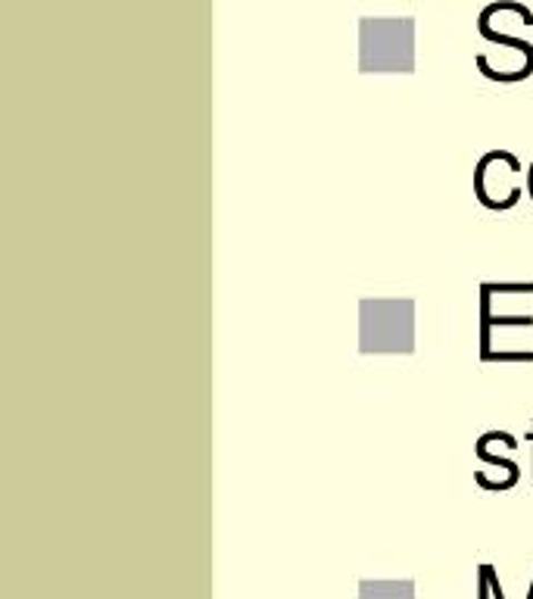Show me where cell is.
<instances>
[{
  "mask_svg": "<svg viewBox=\"0 0 533 599\" xmlns=\"http://www.w3.org/2000/svg\"><path fill=\"white\" fill-rule=\"evenodd\" d=\"M533 318L531 316H500L493 318V313H490V291L486 287H481V356L484 353H490V328L493 325H500V328H527Z\"/></svg>",
  "mask_w": 533,
  "mask_h": 599,
  "instance_id": "obj_1",
  "label": "cell"
},
{
  "mask_svg": "<svg viewBox=\"0 0 533 599\" xmlns=\"http://www.w3.org/2000/svg\"><path fill=\"white\" fill-rule=\"evenodd\" d=\"M486 446H490V438L484 434V438L477 441V456L484 459V462H490V465H500V469H505V472H509V478H512V481H517V472H521V469H517L515 462H512V459L493 456V453H490Z\"/></svg>",
  "mask_w": 533,
  "mask_h": 599,
  "instance_id": "obj_2",
  "label": "cell"
},
{
  "mask_svg": "<svg viewBox=\"0 0 533 599\" xmlns=\"http://www.w3.org/2000/svg\"><path fill=\"white\" fill-rule=\"evenodd\" d=\"M490 294H531L533 284H484Z\"/></svg>",
  "mask_w": 533,
  "mask_h": 599,
  "instance_id": "obj_3",
  "label": "cell"
},
{
  "mask_svg": "<svg viewBox=\"0 0 533 599\" xmlns=\"http://www.w3.org/2000/svg\"><path fill=\"white\" fill-rule=\"evenodd\" d=\"M531 441H533V434H531Z\"/></svg>",
  "mask_w": 533,
  "mask_h": 599,
  "instance_id": "obj_4",
  "label": "cell"
}]
</instances>
